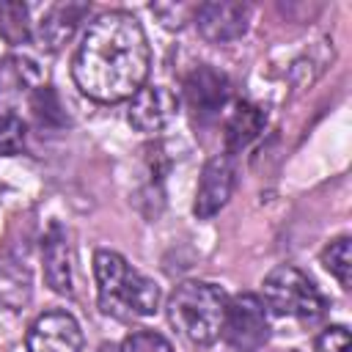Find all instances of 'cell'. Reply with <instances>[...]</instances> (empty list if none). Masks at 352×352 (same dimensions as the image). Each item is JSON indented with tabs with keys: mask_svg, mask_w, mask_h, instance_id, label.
I'll return each instance as SVG.
<instances>
[{
	"mask_svg": "<svg viewBox=\"0 0 352 352\" xmlns=\"http://www.w3.org/2000/svg\"><path fill=\"white\" fill-rule=\"evenodd\" d=\"M349 330L344 324H333L314 338V352H349Z\"/></svg>",
	"mask_w": 352,
	"mask_h": 352,
	"instance_id": "cell-20",
	"label": "cell"
},
{
	"mask_svg": "<svg viewBox=\"0 0 352 352\" xmlns=\"http://www.w3.org/2000/svg\"><path fill=\"white\" fill-rule=\"evenodd\" d=\"M25 346L28 352H80L82 330L69 311H47L28 327Z\"/></svg>",
	"mask_w": 352,
	"mask_h": 352,
	"instance_id": "cell-7",
	"label": "cell"
},
{
	"mask_svg": "<svg viewBox=\"0 0 352 352\" xmlns=\"http://www.w3.org/2000/svg\"><path fill=\"white\" fill-rule=\"evenodd\" d=\"M231 94V82L223 72L212 69V66H198L195 72L187 74L184 80V99L187 107L192 113L195 121L206 124L212 118H217V113L223 110V104L228 102Z\"/></svg>",
	"mask_w": 352,
	"mask_h": 352,
	"instance_id": "cell-8",
	"label": "cell"
},
{
	"mask_svg": "<svg viewBox=\"0 0 352 352\" xmlns=\"http://www.w3.org/2000/svg\"><path fill=\"white\" fill-rule=\"evenodd\" d=\"M148 66L151 50L143 25L126 11H107L88 25L72 58V77L88 99L113 104L143 88Z\"/></svg>",
	"mask_w": 352,
	"mask_h": 352,
	"instance_id": "cell-1",
	"label": "cell"
},
{
	"mask_svg": "<svg viewBox=\"0 0 352 352\" xmlns=\"http://www.w3.org/2000/svg\"><path fill=\"white\" fill-rule=\"evenodd\" d=\"M0 36L8 44H25L30 38V16L25 3L0 0Z\"/></svg>",
	"mask_w": 352,
	"mask_h": 352,
	"instance_id": "cell-15",
	"label": "cell"
},
{
	"mask_svg": "<svg viewBox=\"0 0 352 352\" xmlns=\"http://www.w3.org/2000/svg\"><path fill=\"white\" fill-rule=\"evenodd\" d=\"M41 69L25 55H8L0 60V107L14 110L41 88Z\"/></svg>",
	"mask_w": 352,
	"mask_h": 352,
	"instance_id": "cell-11",
	"label": "cell"
},
{
	"mask_svg": "<svg viewBox=\"0 0 352 352\" xmlns=\"http://www.w3.org/2000/svg\"><path fill=\"white\" fill-rule=\"evenodd\" d=\"M118 352H173V346L165 336H160L154 330H138L121 341Z\"/></svg>",
	"mask_w": 352,
	"mask_h": 352,
	"instance_id": "cell-19",
	"label": "cell"
},
{
	"mask_svg": "<svg viewBox=\"0 0 352 352\" xmlns=\"http://www.w3.org/2000/svg\"><path fill=\"white\" fill-rule=\"evenodd\" d=\"M228 297L217 283L184 280L168 297V319L173 330L192 346H209L223 333Z\"/></svg>",
	"mask_w": 352,
	"mask_h": 352,
	"instance_id": "cell-3",
	"label": "cell"
},
{
	"mask_svg": "<svg viewBox=\"0 0 352 352\" xmlns=\"http://www.w3.org/2000/svg\"><path fill=\"white\" fill-rule=\"evenodd\" d=\"M28 107H30L33 118H36L41 126H60V124H63V107H60V99H58V94H55L50 85H41V88L30 96Z\"/></svg>",
	"mask_w": 352,
	"mask_h": 352,
	"instance_id": "cell-17",
	"label": "cell"
},
{
	"mask_svg": "<svg viewBox=\"0 0 352 352\" xmlns=\"http://www.w3.org/2000/svg\"><path fill=\"white\" fill-rule=\"evenodd\" d=\"M28 126L14 113H0V157H11L25 148Z\"/></svg>",
	"mask_w": 352,
	"mask_h": 352,
	"instance_id": "cell-18",
	"label": "cell"
},
{
	"mask_svg": "<svg viewBox=\"0 0 352 352\" xmlns=\"http://www.w3.org/2000/svg\"><path fill=\"white\" fill-rule=\"evenodd\" d=\"M91 6L88 3H55L50 6L41 19L36 22V41L41 50L47 52H58L63 44L72 41L74 30L80 28V22L88 16Z\"/></svg>",
	"mask_w": 352,
	"mask_h": 352,
	"instance_id": "cell-12",
	"label": "cell"
},
{
	"mask_svg": "<svg viewBox=\"0 0 352 352\" xmlns=\"http://www.w3.org/2000/svg\"><path fill=\"white\" fill-rule=\"evenodd\" d=\"M44 280L58 294H72V245L66 231L58 223H50L41 239Z\"/></svg>",
	"mask_w": 352,
	"mask_h": 352,
	"instance_id": "cell-13",
	"label": "cell"
},
{
	"mask_svg": "<svg viewBox=\"0 0 352 352\" xmlns=\"http://www.w3.org/2000/svg\"><path fill=\"white\" fill-rule=\"evenodd\" d=\"M264 124H267V113L258 104L239 102L236 110L226 121V151L236 154L245 146H250L256 140V135L264 129Z\"/></svg>",
	"mask_w": 352,
	"mask_h": 352,
	"instance_id": "cell-14",
	"label": "cell"
},
{
	"mask_svg": "<svg viewBox=\"0 0 352 352\" xmlns=\"http://www.w3.org/2000/svg\"><path fill=\"white\" fill-rule=\"evenodd\" d=\"M231 352H258L270 338V319L261 297L245 292L228 300L223 333Z\"/></svg>",
	"mask_w": 352,
	"mask_h": 352,
	"instance_id": "cell-5",
	"label": "cell"
},
{
	"mask_svg": "<svg viewBox=\"0 0 352 352\" xmlns=\"http://www.w3.org/2000/svg\"><path fill=\"white\" fill-rule=\"evenodd\" d=\"M322 264H324V270H327L344 289H349V275H352V239H349V236L333 239V242L322 250Z\"/></svg>",
	"mask_w": 352,
	"mask_h": 352,
	"instance_id": "cell-16",
	"label": "cell"
},
{
	"mask_svg": "<svg viewBox=\"0 0 352 352\" xmlns=\"http://www.w3.org/2000/svg\"><path fill=\"white\" fill-rule=\"evenodd\" d=\"M264 308H270L278 316H292L302 322H314L324 314L327 302L316 283L297 267L280 264L267 272L264 278Z\"/></svg>",
	"mask_w": 352,
	"mask_h": 352,
	"instance_id": "cell-4",
	"label": "cell"
},
{
	"mask_svg": "<svg viewBox=\"0 0 352 352\" xmlns=\"http://www.w3.org/2000/svg\"><path fill=\"white\" fill-rule=\"evenodd\" d=\"M176 113H179V99L168 85H143L129 99L126 121L138 132L151 135V132L165 129L176 118Z\"/></svg>",
	"mask_w": 352,
	"mask_h": 352,
	"instance_id": "cell-9",
	"label": "cell"
},
{
	"mask_svg": "<svg viewBox=\"0 0 352 352\" xmlns=\"http://www.w3.org/2000/svg\"><path fill=\"white\" fill-rule=\"evenodd\" d=\"M231 190H234V168H231L228 154H217V157L206 160V165L201 170V179H198L192 214L198 220L214 217L228 204Z\"/></svg>",
	"mask_w": 352,
	"mask_h": 352,
	"instance_id": "cell-10",
	"label": "cell"
},
{
	"mask_svg": "<svg viewBox=\"0 0 352 352\" xmlns=\"http://www.w3.org/2000/svg\"><path fill=\"white\" fill-rule=\"evenodd\" d=\"M99 352H118V349H116V346H110V344H102V346H99Z\"/></svg>",
	"mask_w": 352,
	"mask_h": 352,
	"instance_id": "cell-21",
	"label": "cell"
},
{
	"mask_svg": "<svg viewBox=\"0 0 352 352\" xmlns=\"http://www.w3.org/2000/svg\"><path fill=\"white\" fill-rule=\"evenodd\" d=\"M94 278L99 308L113 319L151 316L160 305V286L116 250L94 253Z\"/></svg>",
	"mask_w": 352,
	"mask_h": 352,
	"instance_id": "cell-2",
	"label": "cell"
},
{
	"mask_svg": "<svg viewBox=\"0 0 352 352\" xmlns=\"http://www.w3.org/2000/svg\"><path fill=\"white\" fill-rule=\"evenodd\" d=\"M192 22L209 44H228L248 33L250 6L231 0H209L192 11Z\"/></svg>",
	"mask_w": 352,
	"mask_h": 352,
	"instance_id": "cell-6",
	"label": "cell"
}]
</instances>
